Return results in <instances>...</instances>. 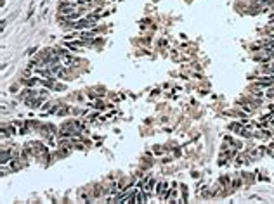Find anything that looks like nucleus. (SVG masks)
Instances as JSON below:
<instances>
[{
  "instance_id": "7ed1b4c3",
  "label": "nucleus",
  "mask_w": 274,
  "mask_h": 204,
  "mask_svg": "<svg viewBox=\"0 0 274 204\" xmlns=\"http://www.w3.org/2000/svg\"><path fill=\"white\" fill-rule=\"evenodd\" d=\"M264 73H267V74H274V64H267V66L264 68Z\"/></svg>"
},
{
  "instance_id": "0eeeda50",
  "label": "nucleus",
  "mask_w": 274,
  "mask_h": 204,
  "mask_svg": "<svg viewBox=\"0 0 274 204\" xmlns=\"http://www.w3.org/2000/svg\"><path fill=\"white\" fill-rule=\"evenodd\" d=\"M257 3H260V5H264V3H273L274 0H255Z\"/></svg>"
},
{
  "instance_id": "39448f33",
  "label": "nucleus",
  "mask_w": 274,
  "mask_h": 204,
  "mask_svg": "<svg viewBox=\"0 0 274 204\" xmlns=\"http://www.w3.org/2000/svg\"><path fill=\"white\" fill-rule=\"evenodd\" d=\"M165 187H167V184H165V182H161V184H158V189H156V192H158V194H161V192L165 190Z\"/></svg>"
},
{
  "instance_id": "20e7f679",
  "label": "nucleus",
  "mask_w": 274,
  "mask_h": 204,
  "mask_svg": "<svg viewBox=\"0 0 274 204\" xmlns=\"http://www.w3.org/2000/svg\"><path fill=\"white\" fill-rule=\"evenodd\" d=\"M229 130H233V132H238V133H240V130H241V125H238V123H233V125H229Z\"/></svg>"
},
{
  "instance_id": "f257e3e1",
  "label": "nucleus",
  "mask_w": 274,
  "mask_h": 204,
  "mask_svg": "<svg viewBox=\"0 0 274 204\" xmlns=\"http://www.w3.org/2000/svg\"><path fill=\"white\" fill-rule=\"evenodd\" d=\"M94 36H95L94 31H83V33H80V38H82V40H94Z\"/></svg>"
},
{
  "instance_id": "6e6552de",
  "label": "nucleus",
  "mask_w": 274,
  "mask_h": 204,
  "mask_svg": "<svg viewBox=\"0 0 274 204\" xmlns=\"http://www.w3.org/2000/svg\"><path fill=\"white\" fill-rule=\"evenodd\" d=\"M240 185H241V182H240V180H234V182H233V187H234V189H236V187H240Z\"/></svg>"
},
{
  "instance_id": "f03ea898",
  "label": "nucleus",
  "mask_w": 274,
  "mask_h": 204,
  "mask_svg": "<svg viewBox=\"0 0 274 204\" xmlns=\"http://www.w3.org/2000/svg\"><path fill=\"white\" fill-rule=\"evenodd\" d=\"M82 17V10H78V12H71V14H68V21H73V19H80Z\"/></svg>"
},
{
  "instance_id": "423d86ee",
  "label": "nucleus",
  "mask_w": 274,
  "mask_h": 204,
  "mask_svg": "<svg viewBox=\"0 0 274 204\" xmlns=\"http://www.w3.org/2000/svg\"><path fill=\"white\" fill-rule=\"evenodd\" d=\"M267 97H274V88L273 87H267V92H266Z\"/></svg>"
}]
</instances>
